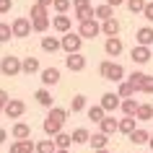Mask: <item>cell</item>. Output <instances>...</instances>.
I'll return each instance as SVG.
<instances>
[{
  "mask_svg": "<svg viewBox=\"0 0 153 153\" xmlns=\"http://www.w3.org/2000/svg\"><path fill=\"white\" fill-rule=\"evenodd\" d=\"M42 68H39V60L36 57H24L21 60V73L24 75H34V73H39Z\"/></svg>",
  "mask_w": 153,
  "mask_h": 153,
  "instance_id": "cell-20",
  "label": "cell"
},
{
  "mask_svg": "<svg viewBox=\"0 0 153 153\" xmlns=\"http://www.w3.org/2000/svg\"><path fill=\"white\" fill-rule=\"evenodd\" d=\"M99 75H101L104 81L120 83V81H125V68H122L120 62H112V60H104V62L99 65Z\"/></svg>",
  "mask_w": 153,
  "mask_h": 153,
  "instance_id": "cell-2",
  "label": "cell"
},
{
  "mask_svg": "<svg viewBox=\"0 0 153 153\" xmlns=\"http://www.w3.org/2000/svg\"><path fill=\"white\" fill-rule=\"evenodd\" d=\"M140 94H153V75H148L145 73V78H143V83H140Z\"/></svg>",
  "mask_w": 153,
  "mask_h": 153,
  "instance_id": "cell-40",
  "label": "cell"
},
{
  "mask_svg": "<svg viewBox=\"0 0 153 153\" xmlns=\"http://www.w3.org/2000/svg\"><path fill=\"white\" fill-rule=\"evenodd\" d=\"M78 34H81L83 39H94V36H99V34H101V24H99V18H86V21H81Z\"/></svg>",
  "mask_w": 153,
  "mask_h": 153,
  "instance_id": "cell-6",
  "label": "cell"
},
{
  "mask_svg": "<svg viewBox=\"0 0 153 153\" xmlns=\"http://www.w3.org/2000/svg\"><path fill=\"white\" fill-rule=\"evenodd\" d=\"M36 143H34L31 137H26V140H13L10 143V153H34Z\"/></svg>",
  "mask_w": 153,
  "mask_h": 153,
  "instance_id": "cell-16",
  "label": "cell"
},
{
  "mask_svg": "<svg viewBox=\"0 0 153 153\" xmlns=\"http://www.w3.org/2000/svg\"><path fill=\"white\" fill-rule=\"evenodd\" d=\"M143 78H145V73H143V70H135V73H130V75H127V81L132 83V86H135V91L140 88V83H143Z\"/></svg>",
  "mask_w": 153,
  "mask_h": 153,
  "instance_id": "cell-39",
  "label": "cell"
},
{
  "mask_svg": "<svg viewBox=\"0 0 153 153\" xmlns=\"http://www.w3.org/2000/svg\"><path fill=\"white\" fill-rule=\"evenodd\" d=\"M99 104L104 106V112H106V114H112L114 109H120L122 99H120V94H112V91H106L104 96H101V101H99Z\"/></svg>",
  "mask_w": 153,
  "mask_h": 153,
  "instance_id": "cell-11",
  "label": "cell"
},
{
  "mask_svg": "<svg viewBox=\"0 0 153 153\" xmlns=\"http://www.w3.org/2000/svg\"><path fill=\"white\" fill-rule=\"evenodd\" d=\"M88 143H91V148H94V151H101V148H106V145H109V135L99 130V132H94V135H91Z\"/></svg>",
  "mask_w": 153,
  "mask_h": 153,
  "instance_id": "cell-22",
  "label": "cell"
},
{
  "mask_svg": "<svg viewBox=\"0 0 153 153\" xmlns=\"http://www.w3.org/2000/svg\"><path fill=\"white\" fill-rule=\"evenodd\" d=\"M10 39H13V29H10V24L0 21V44H3V42H10Z\"/></svg>",
  "mask_w": 153,
  "mask_h": 153,
  "instance_id": "cell-37",
  "label": "cell"
},
{
  "mask_svg": "<svg viewBox=\"0 0 153 153\" xmlns=\"http://www.w3.org/2000/svg\"><path fill=\"white\" fill-rule=\"evenodd\" d=\"M94 153H112L109 148H101V151H94Z\"/></svg>",
  "mask_w": 153,
  "mask_h": 153,
  "instance_id": "cell-50",
  "label": "cell"
},
{
  "mask_svg": "<svg viewBox=\"0 0 153 153\" xmlns=\"http://www.w3.org/2000/svg\"><path fill=\"white\" fill-rule=\"evenodd\" d=\"M117 94H120V99H130V96H135L137 91H135V86L125 78V81H120L117 83Z\"/></svg>",
  "mask_w": 153,
  "mask_h": 153,
  "instance_id": "cell-24",
  "label": "cell"
},
{
  "mask_svg": "<svg viewBox=\"0 0 153 153\" xmlns=\"http://www.w3.org/2000/svg\"><path fill=\"white\" fill-rule=\"evenodd\" d=\"M10 135H13V140H26V137H31V127L26 122H16L10 127Z\"/></svg>",
  "mask_w": 153,
  "mask_h": 153,
  "instance_id": "cell-17",
  "label": "cell"
},
{
  "mask_svg": "<svg viewBox=\"0 0 153 153\" xmlns=\"http://www.w3.org/2000/svg\"><path fill=\"white\" fill-rule=\"evenodd\" d=\"M135 120L137 122H151L153 120V106L151 104H140L137 112H135Z\"/></svg>",
  "mask_w": 153,
  "mask_h": 153,
  "instance_id": "cell-27",
  "label": "cell"
},
{
  "mask_svg": "<svg viewBox=\"0 0 153 153\" xmlns=\"http://www.w3.org/2000/svg\"><path fill=\"white\" fill-rule=\"evenodd\" d=\"M148 145H151V151H153V135H151V140H148Z\"/></svg>",
  "mask_w": 153,
  "mask_h": 153,
  "instance_id": "cell-51",
  "label": "cell"
},
{
  "mask_svg": "<svg viewBox=\"0 0 153 153\" xmlns=\"http://www.w3.org/2000/svg\"><path fill=\"white\" fill-rule=\"evenodd\" d=\"M86 114H88V120H94V122H101V120L106 117V112H104V106H101V104L88 106V109H86Z\"/></svg>",
  "mask_w": 153,
  "mask_h": 153,
  "instance_id": "cell-29",
  "label": "cell"
},
{
  "mask_svg": "<svg viewBox=\"0 0 153 153\" xmlns=\"http://www.w3.org/2000/svg\"><path fill=\"white\" fill-rule=\"evenodd\" d=\"M135 117H122L120 120V132L122 135H130V132H132V130H135Z\"/></svg>",
  "mask_w": 153,
  "mask_h": 153,
  "instance_id": "cell-34",
  "label": "cell"
},
{
  "mask_svg": "<svg viewBox=\"0 0 153 153\" xmlns=\"http://www.w3.org/2000/svg\"><path fill=\"white\" fill-rule=\"evenodd\" d=\"M70 26H73V18L68 16V13H57L55 18H52V29L60 34H68L70 31Z\"/></svg>",
  "mask_w": 153,
  "mask_h": 153,
  "instance_id": "cell-12",
  "label": "cell"
},
{
  "mask_svg": "<svg viewBox=\"0 0 153 153\" xmlns=\"http://www.w3.org/2000/svg\"><path fill=\"white\" fill-rule=\"evenodd\" d=\"M73 13L78 18V21H86V18H94V5H81V8H73Z\"/></svg>",
  "mask_w": 153,
  "mask_h": 153,
  "instance_id": "cell-33",
  "label": "cell"
},
{
  "mask_svg": "<svg viewBox=\"0 0 153 153\" xmlns=\"http://www.w3.org/2000/svg\"><path fill=\"white\" fill-rule=\"evenodd\" d=\"M73 5V0H52V8H55V13H68Z\"/></svg>",
  "mask_w": 153,
  "mask_h": 153,
  "instance_id": "cell-38",
  "label": "cell"
},
{
  "mask_svg": "<svg viewBox=\"0 0 153 153\" xmlns=\"http://www.w3.org/2000/svg\"><path fill=\"white\" fill-rule=\"evenodd\" d=\"M140 16L145 18V21H153V3H145V8H143V13Z\"/></svg>",
  "mask_w": 153,
  "mask_h": 153,
  "instance_id": "cell-42",
  "label": "cell"
},
{
  "mask_svg": "<svg viewBox=\"0 0 153 153\" xmlns=\"http://www.w3.org/2000/svg\"><path fill=\"white\" fill-rule=\"evenodd\" d=\"M81 5H91V0H73V8H81Z\"/></svg>",
  "mask_w": 153,
  "mask_h": 153,
  "instance_id": "cell-45",
  "label": "cell"
},
{
  "mask_svg": "<svg viewBox=\"0 0 153 153\" xmlns=\"http://www.w3.org/2000/svg\"><path fill=\"white\" fill-rule=\"evenodd\" d=\"M88 140H91V132L86 127L73 130V143H75V145H83V143H88Z\"/></svg>",
  "mask_w": 153,
  "mask_h": 153,
  "instance_id": "cell-31",
  "label": "cell"
},
{
  "mask_svg": "<svg viewBox=\"0 0 153 153\" xmlns=\"http://www.w3.org/2000/svg\"><path fill=\"white\" fill-rule=\"evenodd\" d=\"M60 44H62V49L68 52V55H73V52H81V47H83V36H81L78 31H68V34H62Z\"/></svg>",
  "mask_w": 153,
  "mask_h": 153,
  "instance_id": "cell-4",
  "label": "cell"
},
{
  "mask_svg": "<svg viewBox=\"0 0 153 153\" xmlns=\"http://www.w3.org/2000/svg\"><path fill=\"white\" fill-rule=\"evenodd\" d=\"M52 140H55L57 148H70V145H73V135H68V132H57Z\"/></svg>",
  "mask_w": 153,
  "mask_h": 153,
  "instance_id": "cell-35",
  "label": "cell"
},
{
  "mask_svg": "<svg viewBox=\"0 0 153 153\" xmlns=\"http://www.w3.org/2000/svg\"><path fill=\"white\" fill-rule=\"evenodd\" d=\"M0 73H3L5 78H16V75H21V57L5 55L3 60H0Z\"/></svg>",
  "mask_w": 153,
  "mask_h": 153,
  "instance_id": "cell-3",
  "label": "cell"
},
{
  "mask_svg": "<svg viewBox=\"0 0 153 153\" xmlns=\"http://www.w3.org/2000/svg\"><path fill=\"white\" fill-rule=\"evenodd\" d=\"M65 68L73 70V73H83L86 70V57H83L81 52H73V55L65 57Z\"/></svg>",
  "mask_w": 153,
  "mask_h": 153,
  "instance_id": "cell-8",
  "label": "cell"
},
{
  "mask_svg": "<svg viewBox=\"0 0 153 153\" xmlns=\"http://www.w3.org/2000/svg\"><path fill=\"white\" fill-rule=\"evenodd\" d=\"M68 117H70V109L52 106V109H49V114L44 117V122H42V130H44V135H47V137H55L57 132H62V125L68 122Z\"/></svg>",
  "mask_w": 153,
  "mask_h": 153,
  "instance_id": "cell-1",
  "label": "cell"
},
{
  "mask_svg": "<svg viewBox=\"0 0 153 153\" xmlns=\"http://www.w3.org/2000/svg\"><path fill=\"white\" fill-rule=\"evenodd\" d=\"M26 112V104L21 101V99H8V104H5V109H3V114L8 117V120H21Z\"/></svg>",
  "mask_w": 153,
  "mask_h": 153,
  "instance_id": "cell-7",
  "label": "cell"
},
{
  "mask_svg": "<svg viewBox=\"0 0 153 153\" xmlns=\"http://www.w3.org/2000/svg\"><path fill=\"white\" fill-rule=\"evenodd\" d=\"M114 16V8L112 5H94V18H99V21H106V18H112Z\"/></svg>",
  "mask_w": 153,
  "mask_h": 153,
  "instance_id": "cell-26",
  "label": "cell"
},
{
  "mask_svg": "<svg viewBox=\"0 0 153 153\" xmlns=\"http://www.w3.org/2000/svg\"><path fill=\"white\" fill-rule=\"evenodd\" d=\"M122 49H125V44H122L120 36H106V42H104V52H106V57H120V55H122Z\"/></svg>",
  "mask_w": 153,
  "mask_h": 153,
  "instance_id": "cell-10",
  "label": "cell"
},
{
  "mask_svg": "<svg viewBox=\"0 0 153 153\" xmlns=\"http://www.w3.org/2000/svg\"><path fill=\"white\" fill-rule=\"evenodd\" d=\"M137 106H140V104H137L135 99L130 96V99H122V104H120V109H122V114H125V117H135V112H137Z\"/></svg>",
  "mask_w": 153,
  "mask_h": 153,
  "instance_id": "cell-25",
  "label": "cell"
},
{
  "mask_svg": "<svg viewBox=\"0 0 153 153\" xmlns=\"http://www.w3.org/2000/svg\"><path fill=\"white\" fill-rule=\"evenodd\" d=\"M99 130H101V132H106V135L112 137L114 132H120V120H114L112 114H106L104 120L99 122Z\"/></svg>",
  "mask_w": 153,
  "mask_h": 153,
  "instance_id": "cell-14",
  "label": "cell"
},
{
  "mask_svg": "<svg viewBox=\"0 0 153 153\" xmlns=\"http://www.w3.org/2000/svg\"><path fill=\"white\" fill-rule=\"evenodd\" d=\"M135 42L143 44V47H153V29L151 26H140L135 31Z\"/></svg>",
  "mask_w": 153,
  "mask_h": 153,
  "instance_id": "cell-15",
  "label": "cell"
},
{
  "mask_svg": "<svg viewBox=\"0 0 153 153\" xmlns=\"http://www.w3.org/2000/svg\"><path fill=\"white\" fill-rule=\"evenodd\" d=\"M106 5H112V8H120V5H125V0H106Z\"/></svg>",
  "mask_w": 153,
  "mask_h": 153,
  "instance_id": "cell-46",
  "label": "cell"
},
{
  "mask_svg": "<svg viewBox=\"0 0 153 153\" xmlns=\"http://www.w3.org/2000/svg\"><path fill=\"white\" fill-rule=\"evenodd\" d=\"M101 34H104V36H117V34H120V21H117V18H106V21H101Z\"/></svg>",
  "mask_w": 153,
  "mask_h": 153,
  "instance_id": "cell-19",
  "label": "cell"
},
{
  "mask_svg": "<svg viewBox=\"0 0 153 153\" xmlns=\"http://www.w3.org/2000/svg\"><path fill=\"white\" fill-rule=\"evenodd\" d=\"M55 153H70V148H57Z\"/></svg>",
  "mask_w": 153,
  "mask_h": 153,
  "instance_id": "cell-49",
  "label": "cell"
},
{
  "mask_svg": "<svg viewBox=\"0 0 153 153\" xmlns=\"http://www.w3.org/2000/svg\"><path fill=\"white\" fill-rule=\"evenodd\" d=\"M36 3H42L44 8H49V5H52V0H36Z\"/></svg>",
  "mask_w": 153,
  "mask_h": 153,
  "instance_id": "cell-48",
  "label": "cell"
},
{
  "mask_svg": "<svg viewBox=\"0 0 153 153\" xmlns=\"http://www.w3.org/2000/svg\"><path fill=\"white\" fill-rule=\"evenodd\" d=\"M57 151V145L52 137H47V140H39L36 143V148H34V153H55Z\"/></svg>",
  "mask_w": 153,
  "mask_h": 153,
  "instance_id": "cell-30",
  "label": "cell"
},
{
  "mask_svg": "<svg viewBox=\"0 0 153 153\" xmlns=\"http://www.w3.org/2000/svg\"><path fill=\"white\" fill-rule=\"evenodd\" d=\"M34 99H36V104H39V106H44V109H52V94H49L47 86H42V88L34 94Z\"/></svg>",
  "mask_w": 153,
  "mask_h": 153,
  "instance_id": "cell-21",
  "label": "cell"
},
{
  "mask_svg": "<svg viewBox=\"0 0 153 153\" xmlns=\"http://www.w3.org/2000/svg\"><path fill=\"white\" fill-rule=\"evenodd\" d=\"M60 83V68H44L42 70V86H57Z\"/></svg>",
  "mask_w": 153,
  "mask_h": 153,
  "instance_id": "cell-13",
  "label": "cell"
},
{
  "mask_svg": "<svg viewBox=\"0 0 153 153\" xmlns=\"http://www.w3.org/2000/svg\"><path fill=\"white\" fill-rule=\"evenodd\" d=\"M31 18H42V16H47V8L42 5V3H34L31 5V13H29Z\"/></svg>",
  "mask_w": 153,
  "mask_h": 153,
  "instance_id": "cell-41",
  "label": "cell"
},
{
  "mask_svg": "<svg viewBox=\"0 0 153 153\" xmlns=\"http://www.w3.org/2000/svg\"><path fill=\"white\" fill-rule=\"evenodd\" d=\"M10 8H13V0H0V16L10 13Z\"/></svg>",
  "mask_w": 153,
  "mask_h": 153,
  "instance_id": "cell-43",
  "label": "cell"
},
{
  "mask_svg": "<svg viewBox=\"0 0 153 153\" xmlns=\"http://www.w3.org/2000/svg\"><path fill=\"white\" fill-rule=\"evenodd\" d=\"M127 137H130V143H132V145H145L148 140H151V132H148V130H143V127H135Z\"/></svg>",
  "mask_w": 153,
  "mask_h": 153,
  "instance_id": "cell-18",
  "label": "cell"
},
{
  "mask_svg": "<svg viewBox=\"0 0 153 153\" xmlns=\"http://www.w3.org/2000/svg\"><path fill=\"white\" fill-rule=\"evenodd\" d=\"M8 94H5V91H3V88H0V114H3V109H5V104H8Z\"/></svg>",
  "mask_w": 153,
  "mask_h": 153,
  "instance_id": "cell-44",
  "label": "cell"
},
{
  "mask_svg": "<svg viewBox=\"0 0 153 153\" xmlns=\"http://www.w3.org/2000/svg\"><path fill=\"white\" fill-rule=\"evenodd\" d=\"M5 140H8V130H3V127H0V145L5 143Z\"/></svg>",
  "mask_w": 153,
  "mask_h": 153,
  "instance_id": "cell-47",
  "label": "cell"
},
{
  "mask_svg": "<svg viewBox=\"0 0 153 153\" xmlns=\"http://www.w3.org/2000/svg\"><path fill=\"white\" fill-rule=\"evenodd\" d=\"M52 26V18L49 16H42V18H31V31L36 34H47V29Z\"/></svg>",
  "mask_w": 153,
  "mask_h": 153,
  "instance_id": "cell-23",
  "label": "cell"
},
{
  "mask_svg": "<svg viewBox=\"0 0 153 153\" xmlns=\"http://www.w3.org/2000/svg\"><path fill=\"white\" fill-rule=\"evenodd\" d=\"M10 29H13V36H18V39L31 36V18H26V16L13 18V21H10Z\"/></svg>",
  "mask_w": 153,
  "mask_h": 153,
  "instance_id": "cell-5",
  "label": "cell"
},
{
  "mask_svg": "<svg viewBox=\"0 0 153 153\" xmlns=\"http://www.w3.org/2000/svg\"><path fill=\"white\" fill-rule=\"evenodd\" d=\"M145 3H148V0H125V5L130 8V13H135V16H140V13H143Z\"/></svg>",
  "mask_w": 153,
  "mask_h": 153,
  "instance_id": "cell-36",
  "label": "cell"
},
{
  "mask_svg": "<svg viewBox=\"0 0 153 153\" xmlns=\"http://www.w3.org/2000/svg\"><path fill=\"white\" fill-rule=\"evenodd\" d=\"M42 49L55 55L57 49H62V44H60V39H57V36H44V39H42Z\"/></svg>",
  "mask_w": 153,
  "mask_h": 153,
  "instance_id": "cell-28",
  "label": "cell"
},
{
  "mask_svg": "<svg viewBox=\"0 0 153 153\" xmlns=\"http://www.w3.org/2000/svg\"><path fill=\"white\" fill-rule=\"evenodd\" d=\"M88 106H86V96L83 94H78V96H73V101H70V112L73 114H78V112H86Z\"/></svg>",
  "mask_w": 153,
  "mask_h": 153,
  "instance_id": "cell-32",
  "label": "cell"
},
{
  "mask_svg": "<svg viewBox=\"0 0 153 153\" xmlns=\"http://www.w3.org/2000/svg\"><path fill=\"white\" fill-rule=\"evenodd\" d=\"M130 57H132V62H135V65H145V62L153 57V52H151V47L135 44V47H132V52H130Z\"/></svg>",
  "mask_w": 153,
  "mask_h": 153,
  "instance_id": "cell-9",
  "label": "cell"
}]
</instances>
